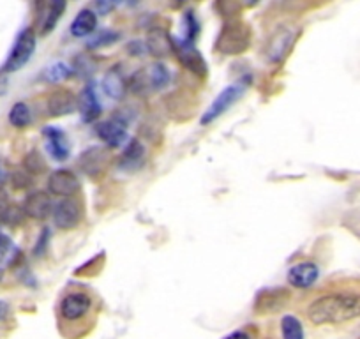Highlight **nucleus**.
<instances>
[{
    "label": "nucleus",
    "instance_id": "obj_19",
    "mask_svg": "<svg viewBox=\"0 0 360 339\" xmlns=\"http://www.w3.org/2000/svg\"><path fill=\"white\" fill-rule=\"evenodd\" d=\"M98 30V15L92 9H82L72 20L69 32L75 37H86Z\"/></svg>",
    "mask_w": 360,
    "mask_h": 339
},
{
    "label": "nucleus",
    "instance_id": "obj_33",
    "mask_svg": "<svg viewBox=\"0 0 360 339\" xmlns=\"http://www.w3.org/2000/svg\"><path fill=\"white\" fill-rule=\"evenodd\" d=\"M13 184H15L16 189L29 188V186H32V177H30V174H27L25 170H20L13 175Z\"/></svg>",
    "mask_w": 360,
    "mask_h": 339
},
{
    "label": "nucleus",
    "instance_id": "obj_12",
    "mask_svg": "<svg viewBox=\"0 0 360 339\" xmlns=\"http://www.w3.org/2000/svg\"><path fill=\"white\" fill-rule=\"evenodd\" d=\"M145 159H147L145 145L140 140H136V138H129V141L124 145V151L120 154L117 166H119L120 172L134 174V172H138L145 165Z\"/></svg>",
    "mask_w": 360,
    "mask_h": 339
},
{
    "label": "nucleus",
    "instance_id": "obj_8",
    "mask_svg": "<svg viewBox=\"0 0 360 339\" xmlns=\"http://www.w3.org/2000/svg\"><path fill=\"white\" fill-rule=\"evenodd\" d=\"M295 30H292L290 27H283V29L276 30L274 36L270 37L269 43H266V60L272 62V64H279V62L285 60L290 51H292V48L295 46Z\"/></svg>",
    "mask_w": 360,
    "mask_h": 339
},
{
    "label": "nucleus",
    "instance_id": "obj_3",
    "mask_svg": "<svg viewBox=\"0 0 360 339\" xmlns=\"http://www.w3.org/2000/svg\"><path fill=\"white\" fill-rule=\"evenodd\" d=\"M252 30L242 20H228L216 41V50L223 55H240L251 46Z\"/></svg>",
    "mask_w": 360,
    "mask_h": 339
},
{
    "label": "nucleus",
    "instance_id": "obj_37",
    "mask_svg": "<svg viewBox=\"0 0 360 339\" xmlns=\"http://www.w3.org/2000/svg\"><path fill=\"white\" fill-rule=\"evenodd\" d=\"M8 311H9V304L6 302V300H0V320L8 314Z\"/></svg>",
    "mask_w": 360,
    "mask_h": 339
},
{
    "label": "nucleus",
    "instance_id": "obj_6",
    "mask_svg": "<svg viewBox=\"0 0 360 339\" xmlns=\"http://www.w3.org/2000/svg\"><path fill=\"white\" fill-rule=\"evenodd\" d=\"M172 46L173 53L176 55L180 64L195 76L205 78L207 72H209V65H207L205 58L200 53L198 48L195 46V43H189V41L182 39V37H172Z\"/></svg>",
    "mask_w": 360,
    "mask_h": 339
},
{
    "label": "nucleus",
    "instance_id": "obj_31",
    "mask_svg": "<svg viewBox=\"0 0 360 339\" xmlns=\"http://www.w3.org/2000/svg\"><path fill=\"white\" fill-rule=\"evenodd\" d=\"M126 0H94L96 13L101 16L110 15L112 11H115L120 4H124Z\"/></svg>",
    "mask_w": 360,
    "mask_h": 339
},
{
    "label": "nucleus",
    "instance_id": "obj_1",
    "mask_svg": "<svg viewBox=\"0 0 360 339\" xmlns=\"http://www.w3.org/2000/svg\"><path fill=\"white\" fill-rule=\"evenodd\" d=\"M360 316V293H328L318 297L307 307V318L314 325H339Z\"/></svg>",
    "mask_w": 360,
    "mask_h": 339
},
{
    "label": "nucleus",
    "instance_id": "obj_39",
    "mask_svg": "<svg viewBox=\"0 0 360 339\" xmlns=\"http://www.w3.org/2000/svg\"><path fill=\"white\" fill-rule=\"evenodd\" d=\"M245 2H248V4H256L258 0H245Z\"/></svg>",
    "mask_w": 360,
    "mask_h": 339
},
{
    "label": "nucleus",
    "instance_id": "obj_21",
    "mask_svg": "<svg viewBox=\"0 0 360 339\" xmlns=\"http://www.w3.org/2000/svg\"><path fill=\"white\" fill-rule=\"evenodd\" d=\"M145 79H147L148 91L159 92L162 89H166L169 85V79H172V75H169V69L166 68L161 62H155V64L148 65L147 69H143Z\"/></svg>",
    "mask_w": 360,
    "mask_h": 339
},
{
    "label": "nucleus",
    "instance_id": "obj_27",
    "mask_svg": "<svg viewBox=\"0 0 360 339\" xmlns=\"http://www.w3.org/2000/svg\"><path fill=\"white\" fill-rule=\"evenodd\" d=\"M283 339H304V328L299 318L293 314H286L281 320Z\"/></svg>",
    "mask_w": 360,
    "mask_h": 339
},
{
    "label": "nucleus",
    "instance_id": "obj_34",
    "mask_svg": "<svg viewBox=\"0 0 360 339\" xmlns=\"http://www.w3.org/2000/svg\"><path fill=\"white\" fill-rule=\"evenodd\" d=\"M9 207H11V202H9L8 193L0 188V226H2V224H6V217H8Z\"/></svg>",
    "mask_w": 360,
    "mask_h": 339
},
{
    "label": "nucleus",
    "instance_id": "obj_7",
    "mask_svg": "<svg viewBox=\"0 0 360 339\" xmlns=\"http://www.w3.org/2000/svg\"><path fill=\"white\" fill-rule=\"evenodd\" d=\"M96 134L99 140L105 141L108 148H119L129 141V134H127V120L122 117H112L108 120H103L96 126Z\"/></svg>",
    "mask_w": 360,
    "mask_h": 339
},
{
    "label": "nucleus",
    "instance_id": "obj_24",
    "mask_svg": "<svg viewBox=\"0 0 360 339\" xmlns=\"http://www.w3.org/2000/svg\"><path fill=\"white\" fill-rule=\"evenodd\" d=\"M9 122L11 126H15L16 129H25L32 122V112H30L29 105L27 103H15L13 108L9 110Z\"/></svg>",
    "mask_w": 360,
    "mask_h": 339
},
{
    "label": "nucleus",
    "instance_id": "obj_15",
    "mask_svg": "<svg viewBox=\"0 0 360 339\" xmlns=\"http://www.w3.org/2000/svg\"><path fill=\"white\" fill-rule=\"evenodd\" d=\"M286 278L293 288H311L320 278V267L314 262H299L290 267Z\"/></svg>",
    "mask_w": 360,
    "mask_h": 339
},
{
    "label": "nucleus",
    "instance_id": "obj_16",
    "mask_svg": "<svg viewBox=\"0 0 360 339\" xmlns=\"http://www.w3.org/2000/svg\"><path fill=\"white\" fill-rule=\"evenodd\" d=\"M78 110L79 115H82V120L86 124L96 122L101 117L103 106L98 99L94 83H86L85 89L82 91V94L78 98Z\"/></svg>",
    "mask_w": 360,
    "mask_h": 339
},
{
    "label": "nucleus",
    "instance_id": "obj_20",
    "mask_svg": "<svg viewBox=\"0 0 360 339\" xmlns=\"http://www.w3.org/2000/svg\"><path fill=\"white\" fill-rule=\"evenodd\" d=\"M145 46H147L148 53H152L158 58L166 57V55L173 51L172 37H169L165 30L159 29V27H155V29H152L150 32H148Z\"/></svg>",
    "mask_w": 360,
    "mask_h": 339
},
{
    "label": "nucleus",
    "instance_id": "obj_9",
    "mask_svg": "<svg viewBox=\"0 0 360 339\" xmlns=\"http://www.w3.org/2000/svg\"><path fill=\"white\" fill-rule=\"evenodd\" d=\"M53 223L58 230H72L78 226L83 219V209L78 200L62 198L60 202L53 203Z\"/></svg>",
    "mask_w": 360,
    "mask_h": 339
},
{
    "label": "nucleus",
    "instance_id": "obj_4",
    "mask_svg": "<svg viewBox=\"0 0 360 339\" xmlns=\"http://www.w3.org/2000/svg\"><path fill=\"white\" fill-rule=\"evenodd\" d=\"M249 83H251V78H249V76H245V78L231 83V85H228L224 91H221L219 94H217V98L212 101V105H210L209 108H207V112L202 115V120H200V122H202V126L216 122L221 115H224V113H226L228 110H230L231 106H233L235 103H237L238 99L245 94V91H248V87H249Z\"/></svg>",
    "mask_w": 360,
    "mask_h": 339
},
{
    "label": "nucleus",
    "instance_id": "obj_32",
    "mask_svg": "<svg viewBox=\"0 0 360 339\" xmlns=\"http://www.w3.org/2000/svg\"><path fill=\"white\" fill-rule=\"evenodd\" d=\"M48 244H50V230L44 228V230L41 231L39 237H37V244L36 248H34V255H36V257H43L44 252H46Z\"/></svg>",
    "mask_w": 360,
    "mask_h": 339
},
{
    "label": "nucleus",
    "instance_id": "obj_2",
    "mask_svg": "<svg viewBox=\"0 0 360 339\" xmlns=\"http://www.w3.org/2000/svg\"><path fill=\"white\" fill-rule=\"evenodd\" d=\"M94 309V297L85 290H71L58 302V321L60 327L75 328L79 324H89Z\"/></svg>",
    "mask_w": 360,
    "mask_h": 339
},
{
    "label": "nucleus",
    "instance_id": "obj_35",
    "mask_svg": "<svg viewBox=\"0 0 360 339\" xmlns=\"http://www.w3.org/2000/svg\"><path fill=\"white\" fill-rule=\"evenodd\" d=\"M226 339H251V335L244 331H237V332H231Z\"/></svg>",
    "mask_w": 360,
    "mask_h": 339
},
{
    "label": "nucleus",
    "instance_id": "obj_26",
    "mask_svg": "<svg viewBox=\"0 0 360 339\" xmlns=\"http://www.w3.org/2000/svg\"><path fill=\"white\" fill-rule=\"evenodd\" d=\"M120 37V34L113 29H101V30H96L90 39L86 41V48L89 50H99V48H105L110 46V44L117 43Z\"/></svg>",
    "mask_w": 360,
    "mask_h": 339
},
{
    "label": "nucleus",
    "instance_id": "obj_30",
    "mask_svg": "<svg viewBox=\"0 0 360 339\" xmlns=\"http://www.w3.org/2000/svg\"><path fill=\"white\" fill-rule=\"evenodd\" d=\"M342 224H345L355 237L360 238V209L349 210L345 216V219H342Z\"/></svg>",
    "mask_w": 360,
    "mask_h": 339
},
{
    "label": "nucleus",
    "instance_id": "obj_38",
    "mask_svg": "<svg viewBox=\"0 0 360 339\" xmlns=\"http://www.w3.org/2000/svg\"><path fill=\"white\" fill-rule=\"evenodd\" d=\"M176 4H184V2H189V0H175Z\"/></svg>",
    "mask_w": 360,
    "mask_h": 339
},
{
    "label": "nucleus",
    "instance_id": "obj_22",
    "mask_svg": "<svg viewBox=\"0 0 360 339\" xmlns=\"http://www.w3.org/2000/svg\"><path fill=\"white\" fill-rule=\"evenodd\" d=\"M18 257L20 251L15 245V242H13L8 235L0 234V281L4 278L6 271H8L11 265H15Z\"/></svg>",
    "mask_w": 360,
    "mask_h": 339
},
{
    "label": "nucleus",
    "instance_id": "obj_29",
    "mask_svg": "<svg viewBox=\"0 0 360 339\" xmlns=\"http://www.w3.org/2000/svg\"><path fill=\"white\" fill-rule=\"evenodd\" d=\"M182 27H184V36H182V39L189 41V43H195L200 34V23L195 13H184V16H182Z\"/></svg>",
    "mask_w": 360,
    "mask_h": 339
},
{
    "label": "nucleus",
    "instance_id": "obj_28",
    "mask_svg": "<svg viewBox=\"0 0 360 339\" xmlns=\"http://www.w3.org/2000/svg\"><path fill=\"white\" fill-rule=\"evenodd\" d=\"M23 170L30 175H41L46 172L48 165L39 152L32 151L25 155V159H23Z\"/></svg>",
    "mask_w": 360,
    "mask_h": 339
},
{
    "label": "nucleus",
    "instance_id": "obj_18",
    "mask_svg": "<svg viewBox=\"0 0 360 339\" xmlns=\"http://www.w3.org/2000/svg\"><path fill=\"white\" fill-rule=\"evenodd\" d=\"M101 87H103V92H105V96H108L110 99L119 101V99L124 98L127 83H126V78H124V72L120 71L119 65H113V68L106 72L105 78H103Z\"/></svg>",
    "mask_w": 360,
    "mask_h": 339
},
{
    "label": "nucleus",
    "instance_id": "obj_23",
    "mask_svg": "<svg viewBox=\"0 0 360 339\" xmlns=\"http://www.w3.org/2000/svg\"><path fill=\"white\" fill-rule=\"evenodd\" d=\"M65 8H68V0H50L46 8V15H44V22L41 25V34L46 36L51 30L57 27L58 20L64 15Z\"/></svg>",
    "mask_w": 360,
    "mask_h": 339
},
{
    "label": "nucleus",
    "instance_id": "obj_17",
    "mask_svg": "<svg viewBox=\"0 0 360 339\" xmlns=\"http://www.w3.org/2000/svg\"><path fill=\"white\" fill-rule=\"evenodd\" d=\"M23 212L32 219H46L53 212V202L50 195L44 191H34L23 202Z\"/></svg>",
    "mask_w": 360,
    "mask_h": 339
},
{
    "label": "nucleus",
    "instance_id": "obj_14",
    "mask_svg": "<svg viewBox=\"0 0 360 339\" xmlns=\"http://www.w3.org/2000/svg\"><path fill=\"white\" fill-rule=\"evenodd\" d=\"M46 110L50 117H64L71 115L78 110V98L75 92L68 89H57L46 99Z\"/></svg>",
    "mask_w": 360,
    "mask_h": 339
},
{
    "label": "nucleus",
    "instance_id": "obj_25",
    "mask_svg": "<svg viewBox=\"0 0 360 339\" xmlns=\"http://www.w3.org/2000/svg\"><path fill=\"white\" fill-rule=\"evenodd\" d=\"M75 75V69L65 62H55V64L48 65L43 71V79L48 83H60L64 79L71 78Z\"/></svg>",
    "mask_w": 360,
    "mask_h": 339
},
{
    "label": "nucleus",
    "instance_id": "obj_36",
    "mask_svg": "<svg viewBox=\"0 0 360 339\" xmlns=\"http://www.w3.org/2000/svg\"><path fill=\"white\" fill-rule=\"evenodd\" d=\"M6 181H8V168H6L4 162L0 161V186L4 184Z\"/></svg>",
    "mask_w": 360,
    "mask_h": 339
},
{
    "label": "nucleus",
    "instance_id": "obj_10",
    "mask_svg": "<svg viewBox=\"0 0 360 339\" xmlns=\"http://www.w3.org/2000/svg\"><path fill=\"white\" fill-rule=\"evenodd\" d=\"M48 191L60 198H72L79 191V181L75 172L65 168H58L51 172L48 177Z\"/></svg>",
    "mask_w": 360,
    "mask_h": 339
},
{
    "label": "nucleus",
    "instance_id": "obj_13",
    "mask_svg": "<svg viewBox=\"0 0 360 339\" xmlns=\"http://www.w3.org/2000/svg\"><path fill=\"white\" fill-rule=\"evenodd\" d=\"M44 140H46V151L55 161H68L71 155V145H69L68 134L57 126H46L43 129Z\"/></svg>",
    "mask_w": 360,
    "mask_h": 339
},
{
    "label": "nucleus",
    "instance_id": "obj_11",
    "mask_svg": "<svg viewBox=\"0 0 360 339\" xmlns=\"http://www.w3.org/2000/svg\"><path fill=\"white\" fill-rule=\"evenodd\" d=\"M112 155L106 147H90L79 155L78 165L89 177H99L110 166Z\"/></svg>",
    "mask_w": 360,
    "mask_h": 339
},
{
    "label": "nucleus",
    "instance_id": "obj_5",
    "mask_svg": "<svg viewBox=\"0 0 360 339\" xmlns=\"http://www.w3.org/2000/svg\"><path fill=\"white\" fill-rule=\"evenodd\" d=\"M36 34L32 29H23L18 34L13 46L11 53H9L8 60L2 65V72H16L32 58L34 51H36Z\"/></svg>",
    "mask_w": 360,
    "mask_h": 339
}]
</instances>
